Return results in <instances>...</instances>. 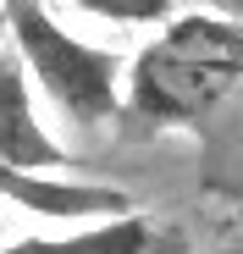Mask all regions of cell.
Returning <instances> with one entry per match:
<instances>
[{
	"mask_svg": "<svg viewBox=\"0 0 243 254\" xmlns=\"http://www.w3.org/2000/svg\"><path fill=\"white\" fill-rule=\"evenodd\" d=\"M243 83V28L182 11L127 66V111L149 127H182L210 116Z\"/></svg>",
	"mask_w": 243,
	"mask_h": 254,
	"instance_id": "6da1fadb",
	"label": "cell"
},
{
	"mask_svg": "<svg viewBox=\"0 0 243 254\" xmlns=\"http://www.w3.org/2000/svg\"><path fill=\"white\" fill-rule=\"evenodd\" d=\"M6 39L22 56V72L56 100L72 127H100L122 111V56L66 33L45 0H0Z\"/></svg>",
	"mask_w": 243,
	"mask_h": 254,
	"instance_id": "7a4b0ae2",
	"label": "cell"
},
{
	"mask_svg": "<svg viewBox=\"0 0 243 254\" xmlns=\"http://www.w3.org/2000/svg\"><path fill=\"white\" fill-rule=\"evenodd\" d=\"M0 199L33 210L45 221H116V216H133V193H122L111 183H83V177H33V172H11L0 166Z\"/></svg>",
	"mask_w": 243,
	"mask_h": 254,
	"instance_id": "3957f363",
	"label": "cell"
},
{
	"mask_svg": "<svg viewBox=\"0 0 243 254\" xmlns=\"http://www.w3.org/2000/svg\"><path fill=\"white\" fill-rule=\"evenodd\" d=\"M0 166L33 172V177H56V166H72V155L33 116L28 72H22L17 50H0Z\"/></svg>",
	"mask_w": 243,
	"mask_h": 254,
	"instance_id": "277c9868",
	"label": "cell"
},
{
	"mask_svg": "<svg viewBox=\"0 0 243 254\" xmlns=\"http://www.w3.org/2000/svg\"><path fill=\"white\" fill-rule=\"evenodd\" d=\"M0 254H172V238L133 210V216H116V221L77 227L66 238H22V243H6Z\"/></svg>",
	"mask_w": 243,
	"mask_h": 254,
	"instance_id": "5b68a950",
	"label": "cell"
},
{
	"mask_svg": "<svg viewBox=\"0 0 243 254\" xmlns=\"http://www.w3.org/2000/svg\"><path fill=\"white\" fill-rule=\"evenodd\" d=\"M77 11L105 17V22H127V28H166L177 22V0H72Z\"/></svg>",
	"mask_w": 243,
	"mask_h": 254,
	"instance_id": "8992f818",
	"label": "cell"
},
{
	"mask_svg": "<svg viewBox=\"0 0 243 254\" xmlns=\"http://www.w3.org/2000/svg\"><path fill=\"white\" fill-rule=\"evenodd\" d=\"M193 11H205V17H221V22H238V28H243V0H193Z\"/></svg>",
	"mask_w": 243,
	"mask_h": 254,
	"instance_id": "52a82bcc",
	"label": "cell"
},
{
	"mask_svg": "<svg viewBox=\"0 0 243 254\" xmlns=\"http://www.w3.org/2000/svg\"><path fill=\"white\" fill-rule=\"evenodd\" d=\"M0 39H6V11H0Z\"/></svg>",
	"mask_w": 243,
	"mask_h": 254,
	"instance_id": "ba28073f",
	"label": "cell"
}]
</instances>
